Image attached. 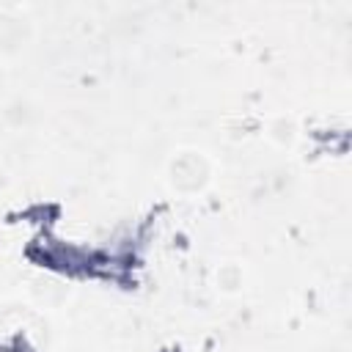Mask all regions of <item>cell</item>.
<instances>
[{"mask_svg": "<svg viewBox=\"0 0 352 352\" xmlns=\"http://www.w3.org/2000/svg\"><path fill=\"white\" fill-rule=\"evenodd\" d=\"M209 179V165L201 154L195 151H182L170 160V182L173 187L184 190V192H192V190H201Z\"/></svg>", "mask_w": 352, "mask_h": 352, "instance_id": "6da1fadb", "label": "cell"}, {"mask_svg": "<svg viewBox=\"0 0 352 352\" xmlns=\"http://www.w3.org/2000/svg\"><path fill=\"white\" fill-rule=\"evenodd\" d=\"M217 283H220L223 289H236V286L242 283L239 267H236V264H223V267L217 270Z\"/></svg>", "mask_w": 352, "mask_h": 352, "instance_id": "7a4b0ae2", "label": "cell"}, {"mask_svg": "<svg viewBox=\"0 0 352 352\" xmlns=\"http://www.w3.org/2000/svg\"><path fill=\"white\" fill-rule=\"evenodd\" d=\"M278 140H283V143H292L294 140V124L292 121H286V118H280V124L275 126V132H272Z\"/></svg>", "mask_w": 352, "mask_h": 352, "instance_id": "3957f363", "label": "cell"}]
</instances>
